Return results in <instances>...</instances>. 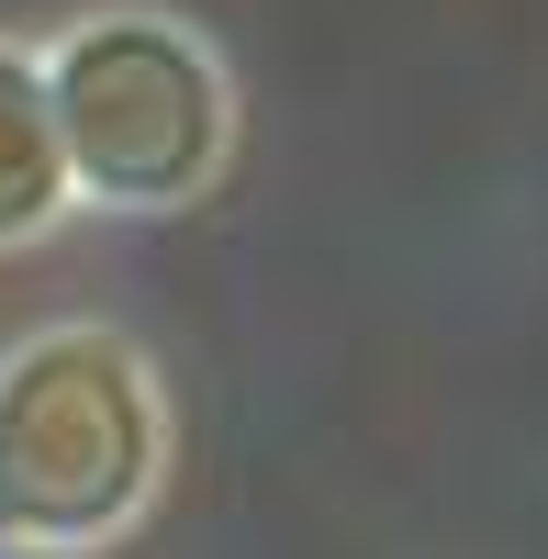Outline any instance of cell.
<instances>
[{
	"label": "cell",
	"instance_id": "6da1fadb",
	"mask_svg": "<svg viewBox=\"0 0 548 559\" xmlns=\"http://www.w3.org/2000/svg\"><path fill=\"white\" fill-rule=\"evenodd\" d=\"M168 481V381L123 324H34L0 347V548L90 559Z\"/></svg>",
	"mask_w": 548,
	"mask_h": 559
},
{
	"label": "cell",
	"instance_id": "7a4b0ae2",
	"mask_svg": "<svg viewBox=\"0 0 548 559\" xmlns=\"http://www.w3.org/2000/svg\"><path fill=\"white\" fill-rule=\"evenodd\" d=\"M34 57H45V102H57L79 202L191 213L236 168V68L202 23L157 12V0H112V12H79Z\"/></svg>",
	"mask_w": 548,
	"mask_h": 559
},
{
	"label": "cell",
	"instance_id": "3957f363",
	"mask_svg": "<svg viewBox=\"0 0 548 559\" xmlns=\"http://www.w3.org/2000/svg\"><path fill=\"white\" fill-rule=\"evenodd\" d=\"M68 213H79V179H68V146H57L45 57L0 34V258H12V247H45Z\"/></svg>",
	"mask_w": 548,
	"mask_h": 559
}]
</instances>
